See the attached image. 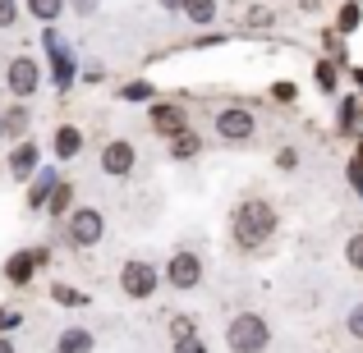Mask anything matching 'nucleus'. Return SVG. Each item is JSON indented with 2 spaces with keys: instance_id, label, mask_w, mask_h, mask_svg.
I'll use <instances>...</instances> for the list:
<instances>
[{
  "instance_id": "obj_30",
  "label": "nucleus",
  "mask_w": 363,
  "mask_h": 353,
  "mask_svg": "<svg viewBox=\"0 0 363 353\" xmlns=\"http://www.w3.org/2000/svg\"><path fill=\"white\" fill-rule=\"evenodd\" d=\"M18 23V0H0V28H14Z\"/></svg>"
},
{
  "instance_id": "obj_11",
  "label": "nucleus",
  "mask_w": 363,
  "mask_h": 353,
  "mask_svg": "<svg viewBox=\"0 0 363 353\" xmlns=\"http://www.w3.org/2000/svg\"><path fill=\"white\" fill-rule=\"evenodd\" d=\"M79 151H83V129L79 124H60L55 138H51V156L55 161H79Z\"/></svg>"
},
{
  "instance_id": "obj_17",
  "label": "nucleus",
  "mask_w": 363,
  "mask_h": 353,
  "mask_svg": "<svg viewBox=\"0 0 363 353\" xmlns=\"http://www.w3.org/2000/svg\"><path fill=\"white\" fill-rule=\"evenodd\" d=\"M198 151H203V138H198L194 129H184L179 138H170V156L175 161H189V156H198Z\"/></svg>"
},
{
  "instance_id": "obj_35",
  "label": "nucleus",
  "mask_w": 363,
  "mask_h": 353,
  "mask_svg": "<svg viewBox=\"0 0 363 353\" xmlns=\"http://www.w3.org/2000/svg\"><path fill=\"white\" fill-rule=\"evenodd\" d=\"M0 353H14V340L9 335H0Z\"/></svg>"
},
{
  "instance_id": "obj_18",
  "label": "nucleus",
  "mask_w": 363,
  "mask_h": 353,
  "mask_svg": "<svg viewBox=\"0 0 363 353\" xmlns=\"http://www.w3.org/2000/svg\"><path fill=\"white\" fill-rule=\"evenodd\" d=\"M0 124H5V133H9V138H18V142H23V133H28V110H23V106L5 110V115H0Z\"/></svg>"
},
{
  "instance_id": "obj_24",
  "label": "nucleus",
  "mask_w": 363,
  "mask_h": 353,
  "mask_svg": "<svg viewBox=\"0 0 363 353\" xmlns=\"http://www.w3.org/2000/svg\"><path fill=\"white\" fill-rule=\"evenodd\" d=\"M345 262L354 266V271H363V230H359V234H350V243H345Z\"/></svg>"
},
{
  "instance_id": "obj_31",
  "label": "nucleus",
  "mask_w": 363,
  "mask_h": 353,
  "mask_svg": "<svg viewBox=\"0 0 363 353\" xmlns=\"http://www.w3.org/2000/svg\"><path fill=\"white\" fill-rule=\"evenodd\" d=\"M359 115H363V110H359V101H345V106H340V124H345V129H354Z\"/></svg>"
},
{
  "instance_id": "obj_21",
  "label": "nucleus",
  "mask_w": 363,
  "mask_h": 353,
  "mask_svg": "<svg viewBox=\"0 0 363 353\" xmlns=\"http://www.w3.org/2000/svg\"><path fill=\"white\" fill-rule=\"evenodd\" d=\"M152 92H157V88H152V83H124V88H120V101H152Z\"/></svg>"
},
{
  "instance_id": "obj_32",
  "label": "nucleus",
  "mask_w": 363,
  "mask_h": 353,
  "mask_svg": "<svg viewBox=\"0 0 363 353\" xmlns=\"http://www.w3.org/2000/svg\"><path fill=\"white\" fill-rule=\"evenodd\" d=\"M18 321H23V317H18V312H5V308H0V335H5V330H14Z\"/></svg>"
},
{
  "instance_id": "obj_5",
  "label": "nucleus",
  "mask_w": 363,
  "mask_h": 353,
  "mask_svg": "<svg viewBox=\"0 0 363 353\" xmlns=\"http://www.w3.org/2000/svg\"><path fill=\"white\" fill-rule=\"evenodd\" d=\"M161 280H166L170 289H179V294L198 289V284H203V257L189 253V248H175V253H170V262L161 266Z\"/></svg>"
},
{
  "instance_id": "obj_8",
  "label": "nucleus",
  "mask_w": 363,
  "mask_h": 353,
  "mask_svg": "<svg viewBox=\"0 0 363 353\" xmlns=\"http://www.w3.org/2000/svg\"><path fill=\"white\" fill-rule=\"evenodd\" d=\"M133 166H138V151H133L129 138H111L106 147H101V175L111 179H129Z\"/></svg>"
},
{
  "instance_id": "obj_33",
  "label": "nucleus",
  "mask_w": 363,
  "mask_h": 353,
  "mask_svg": "<svg viewBox=\"0 0 363 353\" xmlns=\"http://www.w3.org/2000/svg\"><path fill=\"white\" fill-rule=\"evenodd\" d=\"M248 23H253V28H267V23H272V9H253V14H248Z\"/></svg>"
},
{
  "instance_id": "obj_20",
  "label": "nucleus",
  "mask_w": 363,
  "mask_h": 353,
  "mask_svg": "<svg viewBox=\"0 0 363 353\" xmlns=\"http://www.w3.org/2000/svg\"><path fill=\"white\" fill-rule=\"evenodd\" d=\"M28 9H33V18H42V23H55L65 9V0H28Z\"/></svg>"
},
{
  "instance_id": "obj_9",
  "label": "nucleus",
  "mask_w": 363,
  "mask_h": 353,
  "mask_svg": "<svg viewBox=\"0 0 363 353\" xmlns=\"http://www.w3.org/2000/svg\"><path fill=\"white\" fill-rule=\"evenodd\" d=\"M46 262H51V253H46V248H23V253H14L5 262V280L14 284V289H23V284H33L37 266H46Z\"/></svg>"
},
{
  "instance_id": "obj_37",
  "label": "nucleus",
  "mask_w": 363,
  "mask_h": 353,
  "mask_svg": "<svg viewBox=\"0 0 363 353\" xmlns=\"http://www.w3.org/2000/svg\"><path fill=\"white\" fill-rule=\"evenodd\" d=\"M354 79H359V83H363V69H359V74H354Z\"/></svg>"
},
{
  "instance_id": "obj_27",
  "label": "nucleus",
  "mask_w": 363,
  "mask_h": 353,
  "mask_svg": "<svg viewBox=\"0 0 363 353\" xmlns=\"http://www.w3.org/2000/svg\"><path fill=\"white\" fill-rule=\"evenodd\" d=\"M359 18H363V5L354 0V5H345V9H340V33H354V28H359Z\"/></svg>"
},
{
  "instance_id": "obj_13",
  "label": "nucleus",
  "mask_w": 363,
  "mask_h": 353,
  "mask_svg": "<svg viewBox=\"0 0 363 353\" xmlns=\"http://www.w3.org/2000/svg\"><path fill=\"white\" fill-rule=\"evenodd\" d=\"M92 349H97V335L88 326H65L55 335V353H92Z\"/></svg>"
},
{
  "instance_id": "obj_7",
  "label": "nucleus",
  "mask_w": 363,
  "mask_h": 353,
  "mask_svg": "<svg viewBox=\"0 0 363 353\" xmlns=\"http://www.w3.org/2000/svg\"><path fill=\"white\" fill-rule=\"evenodd\" d=\"M257 133V115L248 106H225L216 115V138L221 142H248Z\"/></svg>"
},
{
  "instance_id": "obj_26",
  "label": "nucleus",
  "mask_w": 363,
  "mask_h": 353,
  "mask_svg": "<svg viewBox=\"0 0 363 353\" xmlns=\"http://www.w3.org/2000/svg\"><path fill=\"white\" fill-rule=\"evenodd\" d=\"M299 97V88H294L290 79H281V83H272V101H281V106H290V101Z\"/></svg>"
},
{
  "instance_id": "obj_28",
  "label": "nucleus",
  "mask_w": 363,
  "mask_h": 353,
  "mask_svg": "<svg viewBox=\"0 0 363 353\" xmlns=\"http://www.w3.org/2000/svg\"><path fill=\"white\" fill-rule=\"evenodd\" d=\"M276 170H285V175H290V170H299V151H294V147H281V151H276Z\"/></svg>"
},
{
  "instance_id": "obj_23",
  "label": "nucleus",
  "mask_w": 363,
  "mask_h": 353,
  "mask_svg": "<svg viewBox=\"0 0 363 353\" xmlns=\"http://www.w3.org/2000/svg\"><path fill=\"white\" fill-rule=\"evenodd\" d=\"M313 79H318V88H322V92H336V64L322 60L318 69H313Z\"/></svg>"
},
{
  "instance_id": "obj_16",
  "label": "nucleus",
  "mask_w": 363,
  "mask_h": 353,
  "mask_svg": "<svg viewBox=\"0 0 363 353\" xmlns=\"http://www.w3.org/2000/svg\"><path fill=\"white\" fill-rule=\"evenodd\" d=\"M46 212H51V216H69L74 212V184L60 179V184L51 188V197H46Z\"/></svg>"
},
{
  "instance_id": "obj_15",
  "label": "nucleus",
  "mask_w": 363,
  "mask_h": 353,
  "mask_svg": "<svg viewBox=\"0 0 363 353\" xmlns=\"http://www.w3.org/2000/svg\"><path fill=\"white\" fill-rule=\"evenodd\" d=\"M184 18L189 23H198V28H207V23H216V0H184Z\"/></svg>"
},
{
  "instance_id": "obj_12",
  "label": "nucleus",
  "mask_w": 363,
  "mask_h": 353,
  "mask_svg": "<svg viewBox=\"0 0 363 353\" xmlns=\"http://www.w3.org/2000/svg\"><path fill=\"white\" fill-rule=\"evenodd\" d=\"M37 161H42V147H37L33 138H23L14 151H9V175H14V179H33Z\"/></svg>"
},
{
  "instance_id": "obj_29",
  "label": "nucleus",
  "mask_w": 363,
  "mask_h": 353,
  "mask_svg": "<svg viewBox=\"0 0 363 353\" xmlns=\"http://www.w3.org/2000/svg\"><path fill=\"white\" fill-rule=\"evenodd\" d=\"M170 353H207V345H203V335H189V340H175Z\"/></svg>"
},
{
  "instance_id": "obj_14",
  "label": "nucleus",
  "mask_w": 363,
  "mask_h": 353,
  "mask_svg": "<svg viewBox=\"0 0 363 353\" xmlns=\"http://www.w3.org/2000/svg\"><path fill=\"white\" fill-rule=\"evenodd\" d=\"M55 184H60V179H55V170H42V175H37L33 184H28V212H42Z\"/></svg>"
},
{
  "instance_id": "obj_38",
  "label": "nucleus",
  "mask_w": 363,
  "mask_h": 353,
  "mask_svg": "<svg viewBox=\"0 0 363 353\" xmlns=\"http://www.w3.org/2000/svg\"><path fill=\"white\" fill-rule=\"evenodd\" d=\"M0 138H5V124H0Z\"/></svg>"
},
{
  "instance_id": "obj_4",
  "label": "nucleus",
  "mask_w": 363,
  "mask_h": 353,
  "mask_svg": "<svg viewBox=\"0 0 363 353\" xmlns=\"http://www.w3.org/2000/svg\"><path fill=\"white\" fill-rule=\"evenodd\" d=\"M157 289H161V271H157L152 262H143V257H129V262L120 266V294H124V299L143 303V299H152Z\"/></svg>"
},
{
  "instance_id": "obj_22",
  "label": "nucleus",
  "mask_w": 363,
  "mask_h": 353,
  "mask_svg": "<svg viewBox=\"0 0 363 353\" xmlns=\"http://www.w3.org/2000/svg\"><path fill=\"white\" fill-rule=\"evenodd\" d=\"M189 335H198V321L194 317H170V345H175V340H189Z\"/></svg>"
},
{
  "instance_id": "obj_25",
  "label": "nucleus",
  "mask_w": 363,
  "mask_h": 353,
  "mask_svg": "<svg viewBox=\"0 0 363 353\" xmlns=\"http://www.w3.org/2000/svg\"><path fill=\"white\" fill-rule=\"evenodd\" d=\"M345 330H350V340H359V345H363V303H354V308H350Z\"/></svg>"
},
{
  "instance_id": "obj_2",
  "label": "nucleus",
  "mask_w": 363,
  "mask_h": 353,
  "mask_svg": "<svg viewBox=\"0 0 363 353\" xmlns=\"http://www.w3.org/2000/svg\"><path fill=\"white\" fill-rule=\"evenodd\" d=\"M225 349L230 353H267L272 349V326L262 312H235L225 326Z\"/></svg>"
},
{
  "instance_id": "obj_1",
  "label": "nucleus",
  "mask_w": 363,
  "mask_h": 353,
  "mask_svg": "<svg viewBox=\"0 0 363 353\" xmlns=\"http://www.w3.org/2000/svg\"><path fill=\"white\" fill-rule=\"evenodd\" d=\"M276 225H281V216H276V207L267 197H244L230 216V234L240 248H262L276 234Z\"/></svg>"
},
{
  "instance_id": "obj_3",
  "label": "nucleus",
  "mask_w": 363,
  "mask_h": 353,
  "mask_svg": "<svg viewBox=\"0 0 363 353\" xmlns=\"http://www.w3.org/2000/svg\"><path fill=\"white\" fill-rule=\"evenodd\" d=\"M65 238H69V248H97L106 238V216L97 207H74L65 216Z\"/></svg>"
},
{
  "instance_id": "obj_19",
  "label": "nucleus",
  "mask_w": 363,
  "mask_h": 353,
  "mask_svg": "<svg viewBox=\"0 0 363 353\" xmlns=\"http://www.w3.org/2000/svg\"><path fill=\"white\" fill-rule=\"evenodd\" d=\"M51 299L60 303V308H83V303H88V294L74 289V284H51Z\"/></svg>"
},
{
  "instance_id": "obj_36",
  "label": "nucleus",
  "mask_w": 363,
  "mask_h": 353,
  "mask_svg": "<svg viewBox=\"0 0 363 353\" xmlns=\"http://www.w3.org/2000/svg\"><path fill=\"white\" fill-rule=\"evenodd\" d=\"M179 5H184V0H161V9H179Z\"/></svg>"
},
{
  "instance_id": "obj_10",
  "label": "nucleus",
  "mask_w": 363,
  "mask_h": 353,
  "mask_svg": "<svg viewBox=\"0 0 363 353\" xmlns=\"http://www.w3.org/2000/svg\"><path fill=\"white\" fill-rule=\"evenodd\" d=\"M147 120H152V133H161V138H179V133L189 129V120H184V110L179 106H170V101H152L147 106Z\"/></svg>"
},
{
  "instance_id": "obj_6",
  "label": "nucleus",
  "mask_w": 363,
  "mask_h": 353,
  "mask_svg": "<svg viewBox=\"0 0 363 353\" xmlns=\"http://www.w3.org/2000/svg\"><path fill=\"white\" fill-rule=\"evenodd\" d=\"M5 92H14L18 101L37 97V92H42V64H37L33 55H14V60L5 64Z\"/></svg>"
},
{
  "instance_id": "obj_34",
  "label": "nucleus",
  "mask_w": 363,
  "mask_h": 353,
  "mask_svg": "<svg viewBox=\"0 0 363 353\" xmlns=\"http://www.w3.org/2000/svg\"><path fill=\"white\" fill-rule=\"evenodd\" d=\"M92 5H97V0H74V9H79V14H92Z\"/></svg>"
}]
</instances>
